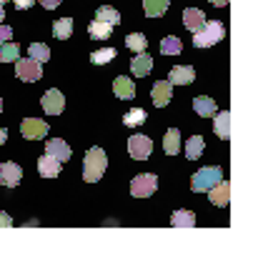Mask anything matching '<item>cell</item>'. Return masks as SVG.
<instances>
[{
    "mask_svg": "<svg viewBox=\"0 0 253 253\" xmlns=\"http://www.w3.org/2000/svg\"><path fill=\"white\" fill-rule=\"evenodd\" d=\"M108 168V158H105V151L103 148H90L85 153V161H83V178L88 180V183H98V180L103 178Z\"/></svg>",
    "mask_w": 253,
    "mask_h": 253,
    "instance_id": "6da1fadb",
    "label": "cell"
},
{
    "mask_svg": "<svg viewBox=\"0 0 253 253\" xmlns=\"http://www.w3.org/2000/svg\"><path fill=\"white\" fill-rule=\"evenodd\" d=\"M45 153H48V156H53V158H58L60 163L70 161V156H73V151L68 148V143H65V140H60V138H53V140H48Z\"/></svg>",
    "mask_w": 253,
    "mask_h": 253,
    "instance_id": "5bb4252c",
    "label": "cell"
},
{
    "mask_svg": "<svg viewBox=\"0 0 253 253\" xmlns=\"http://www.w3.org/2000/svg\"><path fill=\"white\" fill-rule=\"evenodd\" d=\"M203 148H206V140L201 135H191L188 143H186V158L188 161H198L201 153H203Z\"/></svg>",
    "mask_w": 253,
    "mask_h": 253,
    "instance_id": "603a6c76",
    "label": "cell"
},
{
    "mask_svg": "<svg viewBox=\"0 0 253 253\" xmlns=\"http://www.w3.org/2000/svg\"><path fill=\"white\" fill-rule=\"evenodd\" d=\"M43 63L38 60H33V58H18L15 60V76L25 83H35V81H41L43 78Z\"/></svg>",
    "mask_w": 253,
    "mask_h": 253,
    "instance_id": "277c9868",
    "label": "cell"
},
{
    "mask_svg": "<svg viewBox=\"0 0 253 253\" xmlns=\"http://www.w3.org/2000/svg\"><path fill=\"white\" fill-rule=\"evenodd\" d=\"M130 70H133V76L135 78H146L151 70H153V58L143 50V53H138L133 60H130Z\"/></svg>",
    "mask_w": 253,
    "mask_h": 253,
    "instance_id": "8fae6325",
    "label": "cell"
},
{
    "mask_svg": "<svg viewBox=\"0 0 253 253\" xmlns=\"http://www.w3.org/2000/svg\"><path fill=\"white\" fill-rule=\"evenodd\" d=\"M193 81H196V70L191 65H175V68H170V76H168L170 85H188Z\"/></svg>",
    "mask_w": 253,
    "mask_h": 253,
    "instance_id": "30bf717a",
    "label": "cell"
},
{
    "mask_svg": "<svg viewBox=\"0 0 253 253\" xmlns=\"http://www.w3.org/2000/svg\"><path fill=\"white\" fill-rule=\"evenodd\" d=\"M208 3H213L215 8H223V5H228V0H208Z\"/></svg>",
    "mask_w": 253,
    "mask_h": 253,
    "instance_id": "8d00e7d4",
    "label": "cell"
},
{
    "mask_svg": "<svg viewBox=\"0 0 253 253\" xmlns=\"http://www.w3.org/2000/svg\"><path fill=\"white\" fill-rule=\"evenodd\" d=\"M223 38H226L223 23H221V20H211L208 25L203 23L201 30L193 33V45H196V48H211V45H215V43H221Z\"/></svg>",
    "mask_w": 253,
    "mask_h": 253,
    "instance_id": "7a4b0ae2",
    "label": "cell"
},
{
    "mask_svg": "<svg viewBox=\"0 0 253 253\" xmlns=\"http://www.w3.org/2000/svg\"><path fill=\"white\" fill-rule=\"evenodd\" d=\"M111 33H113V25L111 23H103V20H90L88 25V35L93 41H105V38H111Z\"/></svg>",
    "mask_w": 253,
    "mask_h": 253,
    "instance_id": "d6986e66",
    "label": "cell"
},
{
    "mask_svg": "<svg viewBox=\"0 0 253 253\" xmlns=\"http://www.w3.org/2000/svg\"><path fill=\"white\" fill-rule=\"evenodd\" d=\"M20 178H23V170H20V166L18 163H3L0 166V183L3 186H8V188H15L18 183H20Z\"/></svg>",
    "mask_w": 253,
    "mask_h": 253,
    "instance_id": "9c48e42d",
    "label": "cell"
},
{
    "mask_svg": "<svg viewBox=\"0 0 253 253\" xmlns=\"http://www.w3.org/2000/svg\"><path fill=\"white\" fill-rule=\"evenodd\" d=\"M180 148H183V146H180V130L170 128L166 133V138H163V151H166V156H178Z\"/></svg>",
    "mask_w": 253,
    "mask_h": 253,
    "instance_id": "ffe728a7",
    "label": "cell"
},
{
    "mask_svg": "<svg viewBox=\"0 0 253 253\" xmlns=\"http://www.w3.org/2000/svg\"><path fill=\"white\" fill-rule=\"evenodd\" d=\"M126 45L133 53H143L146 45H148V41H146V35H143V33H130V35H126Z\"/></svg>",
    "mask_w": 253,
    "mask_h": 253,
    "instance_id": "4dcf8cb0",
    "label": "cell"
},
{
    "mask_svg": "<svg viewBox=\"0 0 253 253\" xmlns=\"http://www.w3.org/2000/svg\"><path fill=\"white\" fill-rule=\"evenodd\" d=\"M3 18H5V10H3V5H0V23H3Z\"/></svg>",
    "mask_w": 253,
    "mask_h": 253,
    "instance_id": "f35d334b",
    "label": "cell"
},
{
    "mask_svg": "<svg viewBox=\"0 0 253 253\" xmlns=\"http://www.w3.org/2000/svg\"><path fill=\"white\" fill-rule=\"evenodd\" d=\"M116 55H118L116 48H100V50H93L90 53V63L93 65H103V63H111Z\"/></svg>",
    "mask_w": 253,
    "mask_h": 253,
    "instance_id": "f1b7e54d",
    "label": "cell"
},
{
    "mask_svg": "<svg viewBox=\"0 0 253 253\" xmlns=\"http://www.w3.org/2000/svg\"><path fill=\"white\" fill-rule=\"evenodd\" d=\"M70 33H73V20H70V18H60V20L53 23V35L58 41L70 38Z\"/></svg>",
    "mask_w": 253,
    "mask_h": 253,
    "instance_id": "d4e9b609",
    "label": "cell"
},
{
    "mask_svg": "<svg viewBox=\"0 0 253 253\" xmlns=\"http://www.w3.org/2000/svg\"><path fill=\"white\" fill-rule=\"evenodd\" d=\"M206 193H208L213 206H228V201H231V186L226 183V180H218V183H215L211 191H206Z\"/></svg>",
    "mask_w": 253,
    "mask_h": 253,
    "instance_id": "7c38bea8",
    "label": "cell"
},
{
    "mask_svg": "<svg viewBox=\"0 0 253 253\" xmlns=\"http://www.w3.org/2000/svg\"><path fill=\"white\" fill-rule=\"evenodd\" d=\"M18 58H20V45L18 43L5 41L3 45H0V60H3V63H15Z\"/></svg>",
    "mask_w": 253,
    "mask_h": 253,
    "instance_id": "484cf974",
    "label": "cell"
},
{
    "mask_svg": "<svg viewBox=\"0 0 253 253\" xmlns=\"http://www.w3.org/2000/svg\"><path fill=\"white\" fill-rule=\"evenodd\" d=\"M143 10L148 18H161L168 10V0H143Z\"/></svg>",
    "mask_w": 253,
    "mask_h": 253,
    "instance_id": "cb8c5ba5",
    "label": "cell"
},
{
    "mask_svg": "<svg viewBox=\"0 0 253 253\" xmlns=\"http://www.w3.org/2000/svg\"><path fill=\"white\" fill-rule=\"evenodd\" d=\"M5 3H8V0H0V5H5Z\"/></svg>",
    "mask_w": 253,
    "mask_h": 253,
    "instance_id": "60d3db41",
    "label": "cell"
},
{
    "mask_svg": "<svg viewBox=\"0 0 253 253\" xmlns=\"http://www.w3.org/2000/svg\"><path fill=\"white\" fill-rule=\"evenodd\" d=\"M193 108H196V113L201 118H213V113H215V103L211 98H206V95L193 98Z\"/></svg>",
    "mask_w": 253,
    "mask_h": 253,
    "instance_id": "7402d4cb",
    "label": "cell"
},
{
    "mask_svg": "<svg viewBox=\"0 0 253 253\" xmlns=\"http://www.w3.org/2000/svg\"><path fill=\"white\" fill-rule=\"evenodd\" d=\"M113 93L121 100H130V98H135V85H133V81H128V76H118L113 81Z\"/></svg>",
    "mask_w": 253,
    "mask_h": 253,
    "instance_id": "e0dca14e",
    "label": "cell"
},
{
    "mask_svg": "<svg viewBox=\"0 0 253 253\" xmlns=\"http://www.w3.org/2000/svg\"><path fill=\"white\" fill-rule=\"evenodd\" d=\"M170 226L173 228H193L196 226V213L193 211H175L170 215Z\"/></svg>",
    "mask_w": 253,
    "mask_h": 253,
    "instance_id": "44dd1931",
    "label": "cell"
},
{
    "mask_svg": "<svg viewBox=\"0 0 253 253\" xmlns=\"http://www.w3.org/2000/svg\"><path fill=\"white\" fill-rule=\"evenodd\" d=\"M60 166H63V163H60L58 158L48 156V153L38 158V173H41L43 178H58V175H60Z\"/></svg>",
    "mask_w": 253,
    "mask_h": 253,
    "instance_id": "9a60e30c",
    "label": "cell"
},
{
    "mask_svg": "<svg viewBox=\"0 0 253 253\" xmlns=\"http://www.w3.org/2000/svg\"><path fill=\"white\" fill-rule=\"evenodd\" d=\"M203 23H206L203 10H198V8H186V10H183V25H186V30L196 33V30H201Z\"/></svg>",
    "mask_w": 253,
    "mask_h": 253,
    "instance_id": "ac0fdd59",
    "label": "cell"
},
{
    "mask_svg": "<svg viewBox=\"0 0 253 253\" xmlns=\"http://www.w3.org/2000/svg\"><path fill=\"white\" fill-rule=\"evenodd\" d=\"M13 3H15V8H18V10H28V8H33V5H35V0H13Z\"/></svg>",
    "mask_w": 253,
    "mask_h": 253,
    "instance_id": "e575fe53",
    "label": "cell"
},
{
    "mask_svg": "<svg viewBox=\"0 0 253 253\" xmlns=\"http://www.w3.org/2000/svg\"><path fill=\"white\" fill-rule=\"evenodd\" d=\"M218 180H223V170L218 166H206V168H201V170L193 173L191 188L196 193H206V191H211L215 183H218Z\"/></svg>",
    "mask_w": 253,
    "mask_h": 253,
    "instance_id": "3957f363",
    "label": "cell"
},
{
    "mask_svg": "<svg viewBox=\"0 0 253 253\" xmlns=\"http://www.w3.org/2000/svg\"><path fill=\"white\" fill-rule=\"evenodd\" d=\"M5 140H8V133H5L3 128H0V146H3V143H5Z\"/></svg>",
    "mask_w": 253,
    "mask_h": 253,
    "instance_id": "74e56055",
    "label": "cell"
},
{
    "mask_svg": "<svg viewBox=\"0 0 253 253\" xmlns=\"http://www.w3.org/2000/svg\"><path fill=\"white\" fill-rule=\"evenodd\" d=\"M41 105H43V111H45L48 116H60V113H63V108H65V98H63L60 90L50 88V90L43 95Z\"/></svg>",
    "mask_w": 253,
    "mask_h": 253,
    "instance_id": "ba28073f",
    "label": "cell"
},
{
    "mask_svg": "<svg viewBox=\"0 0 253 253\" xmlns=\"http://www.w3.org/2000/svg\"><path fill=\"white\" fill-rule=\"evenodd\" d=\"M213 128H215V135L221 140H228L231 138V113L228 111H215L213 113Z\"/></svg>",
    "mask_w": 253,
    "mask_h": 253,
    "instance_id": "4fadbf2b",
    "label": "cell"
},
{
    "mask_svg": "<svg viewBox=\"0 0 253 253\" xmlns=\"http://www.w3.org/2000/svg\"><path fill=\"white\" fill-rule=\"evenodd\" d=\"M10 38H13V28L0 23V43H5V41H10Z\"/></svg>",
    "mask_w": 253,
    "mask_h": 253,
    "instance_id": "d6a6232c",
    "label": "cell"
},
{
    "mask_svg": "<svg viewBox=\"0 0 253 253\" xmlns=\"http://www.w3.org/2000/svg\"><path fill=\"white\" fill-rule=\"evenodd\" d=\"M48 130H50V126L45 121H41V118H25L20 123V133L28 140H41V138L48 135Z\"/></svg>",
    "mask_w": 253,
    "mask_h": 253,
    "instance_id": "52a82bcc",
    "label": "cell"
},
{
    "mask_svg": "<svg viewBox=\"0 0 253 253\" xmlns=\"http://www.w3.org/2000/svg\"><path fill=\"white\" fill-rule=\"evenodd\" d=\"M95 20H103V23H111V25H118L121 23V13L111 5H103L95 10Z\"/></svg>",
    "mask_w": 253,
    "mask_h": 253,
    "instance_id": "83f0119b",
    "label": "cell"
},
{
    "mask_svg": "<svg viewBox=\"0 0 253 253\" xmlns=\"http://www.w3.org/2000/svg\"><path fill=\"white\" fill-rule=\"evenodd\" d=\"M128 153L133 161H146L153 153V140L148 135H140V133L130 135L128 138Z\"/></svg>",
    "mask_w": 253,
    "mask_h": 253,
    "instance_id": "8992f818",
    "label": "cell"
},
{
    "mask_svg": "<svg viewBox=\"0 0 253 253\" xmlns=\"http://www.w3.org/2000/svg\"><path fill=\"white\" fill-rule=\"evenodd\" d=\"M35 3H41L45 10H55V8L63 3V0H35Z\"/></svg>",
    "mask_w": 253,
    "mask_h": 253,
    "instance_id": "836d02e7",
    "label": "cell"
},
{
    "mask_svg": "<svg viewBox=\"0 0 253 253\" xmlns=\"http://www.w3.org/2000/svg\"><path fill=\"white\" fill-rule=\"evenodd\" d=\"M10 226H13V218H10L8 213L0 211V228H10Z\"/></svg>",
    "mask_w": 253,
    "mask_h": 253,
    "instance_id": "d590c367",
    "label": "cell"
},
{
    "mask_svg": "<svg viewBox=\"0 0 253 253\" xmlns=\"http://www.w3.org/2000/svg\"><path fill=\"white\" fill-rule=\"evenodd\" d=\"M143 123H146V111H143V108H133L130 113L123 116V126L126 128H140Z\"/></svg>",
    "mask_w": 253,
    "mask_h": 253,
    "instance_id": "4316f807",
    "label": "cell"
},
{
    "mask_svg": "<svg viewBox=\"0 0 253 253\" xmlns=\"http://www.w3.org/2000/svg\"><path fill=\"white\" fill-rule=\"evenodd\" d=\"M158 188V178L153 173H143V175H135L130 180V196L133 198H148L153 196Z\"/></svg>",
    "mask_w": 253,
    "mask_h": 253,
    "instance_id": "5b68a950",
    "label": "cell"
},
{
    "mask_svg": "<svg viewBox=\"0 0 253 253\" xmlns=\"http://www.w3.org/2000/svg\"><path fill=\"white\" fill-rule=\"evenodd\" d=\"M28 53H30L33 60H38V63H48V58H50V48H48L45 43H33V45H28Z\"/></svg>",
    "mask_w": 253,
    "mask_h": 253,
    "instance_id": "1f68e13d",
    "label": "cell"
},
{
    "mask_svg": "<svg viewBox=\"0 0 253 253\" xmlns=\"http://www.w3.org/2000/svg\"><path fill=\"white\" fill-rule=\"evenodd\" d=\"M180 48H183V43H180V38H175V35H168V38L161 41V53L163 55H178Z\"/></svg>",
    "mask_w": 253,
    "mask_h": 253,
    "instance_id": "f546056e",
    "label": "cell"
},
{
    "mask_svg": "<svg viewBox=\"0 0 253 253\" xmlns=\"http://www.w3.org/2000/svg\"><path fill=\"white\" fill-rule=\"evenodd\" d=\"M170 95H173V85H170L168 81H158V83L153 85V93H151L153 105H158V108L168 105V103H170Z\"/></svg>",
    "mask_w": 253,
    "mask_h": 253,
    "instance_id": "2e32d148",
    "label": "cell"
},
{
    "mask_svg": "<svg viewBox=\"0 0 253 253\" xmlns=\"http://www.w3.org/2000/svg\"><path fill=\"white\" fill-rule=\"evenodd\" d=\"M0 113H3V98H0Z\"/></svg>",
    "mask_w": 253,
    "mask_h": 253,
    "instance_id": "ab89813d",
    "label": "cell"
}]
</instances>
